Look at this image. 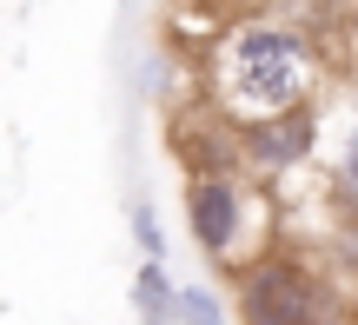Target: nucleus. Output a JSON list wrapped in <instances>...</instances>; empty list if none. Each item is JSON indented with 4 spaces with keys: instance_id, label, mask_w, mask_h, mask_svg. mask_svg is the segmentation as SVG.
<instances>
[{
    "instance_id": "6",
    "label": "nucleus",
    "mask_w": 358,
    "mask_h": 325,
    "mask_svg": "<svg viewBox=\"0 0 358 325\" xmlns=\"http://www.w3.org/2000/svg\"><path fill=\"white\" fill-rule=\"evenodd\" d=\"M133 312H140V325H179V286L166 279V259H140V273H133Z\"/></svg>"
},
{
    "instance_id": "4",
    "label": "nucleus",
    "mask_w": 358,
    "mask_h": 325,
    "mask_svg": "<svg viewBox=\"0 0 358 325\" xmlns=\"http://www.w3.org/2000/svg\"><path fill=\"white\" fill-rule=\"evenodd\" d=\"M173 153L192 180H213V173H252L245 166V127L226 106H192L173 127Z\"/></svg>"
},
{
    "instance_id": "3",
    "label": "nucleus",
    "mask_w": 358,
    "mask_h": 325,
    "mask_svg": "<svg viewBox=\"0 0 358 325\" xmlns=\"http://www.w3.org/2000/svg\"><path fill=\"white\" fill-rule=\"evenodd\" d=\"M186 226L192 246L213 266L239 273L245 266V239H252V193L239 173H213V180H186Z\"/></svg>"
},
{
    "instance_id": "1",
    "label": "nucleus",
    "mask_w": 358,
    "mask_h": 325,
    "mask_svg": "<svg viewBox=\"0 0 358 325\" xmlns=\"http://www.w3.org/2000/svg\"><path fill=\"white\" fill-rule=\"evenodd\" d=\"M312 40L285 20H239L213 53V106H226L239 127L266 113L312 106Z\"/></svg>"
},
{
    "instance_id": "10",
    "label": "nucleus",
    "mask_w": 358,
    "mask_h": 325,
    "mask_svg": "<svg viewBox=\"0 0 358 325\" xmlns=\"http://www.w3.org/2000/svg\"><path fill=\"white\" fill-rule=\"evenodd\" d=\"M352 80H358V34H352Z\"/></svg>"
},
{
    "instance_id": "5",
    "label": "nucleus",
    "mask_w": 358,
    "mask_h": 325,
    "mask_svg": "<svg viewBox=\"0 0 358 325\" xmlns=\"http://www.w3.org/2000/svg\"><path fill=\"white\" fill-rule=\"evenodd\" d=\"M312 146H319V113L312 106L266 113L245 127V166H252V180H285L312 159Z\"/></svg>"
},
{
    "instance_id": "11",
    "label": "nucleus",
    "mask_w": 358,
    "mask_h": 325,
    "mask_svg": "<svg viewBox=\"0 0 358 325\" xmlns=\"http://www.w3.org/2000/svg\"><path fill=\"white\" fill-rule=\"evenodd\" d=\"M285 7H319V0H285Z\"/></svg>"
},
{
    "instance_id": "2",
    "label": "nucleus",
    "mask_w": 358,
    "mask_h": 325,
    "mask_svg": "<svg viewBox=\"0 0 358 325\" xmlns=\"http://www.w3.org/2000/svg\"><path fill=\"white\" fill-rule=\"evenodd\" d=\"M232 305L239 325H345L338 286L299 252H252L232 273Z\"/></svg>"
},
{
    "instance_id": "9",
    "label": "nucleus",
    "mask_w": 358,
    "mask_h": 325,
    "mask_svg": "<svg viewBox=\"0 0 358 325\" xmlns=\"http://www.w3.org/2000/svg\"><path fill=\"white\" fill-rule=\"evenodd\" d=\"M332 186H338V199L358 212V127L345 133V146H338V166H332Z\"/></svg>"
},
{
    "instance_id": "8",
    "label": "nucleus",
    "mask_w": 358,
    "mask_h": 325,
    "mask_svg": "<svg viewBox=\"0 0 358 325\" xmlns=\"http://www.w3.org/2000/svg\"><path fill=\"white\" fill-rule=\"evenodd\" d=\"M133 246H140V259H166V233H159L153 199H140V206H133Z\"/></svg>"
},
{
    "instance_id": "7",
    "label": "nucleus",
    "mask_w": 358,
    "mask_h": 325,
    "mask_svg": "<svg viewBox=\"0 0 358 325\" xmlns=\"http://www.w3.org/2000/svg\"><path fill=\"white\" fill-rule=\"evenodd\" d=\"M179 325H226V299L213 292V279L179 286Z\"/></svg>"
}]
</instances>
